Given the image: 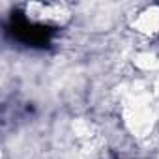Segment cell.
<instances>
[{
    "instance_id": "cell-1",
    "label": "cell",
    "mask_w": 159,
    "mask_h": 159,
    "mask_svg": "<svg viewBox=\"0 0 159 159\" xmlns=\"http://www.w3.org/2000/svg\"><path fill=\"white\" fill-rule=\"evenodd\" d=\"M10 32L13 34L15 39L23 41L25 45H32V47H47L54 34V30L49 25L30 21L23 13H13L10 21Z\"/></svg>"
}]
</instances>
